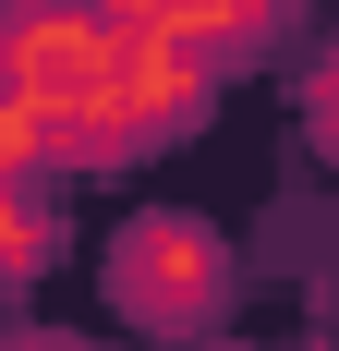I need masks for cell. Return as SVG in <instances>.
Segmentation results:
<instances>
[{"label":"cell","mask_w":339,"mask_h":351,"mask_svg":"<svg viewBox=\"0 0 339 351\" xmlns=\"http://www.w3.org/2000/svg\"><path fill=\"white\" fill-rule=\"evenodd\" d=\"M109 303H121L134 327H170V339L218 327V303H231L218 230H206V218H134V230L109 243Z\"/></svg>","instance_id":"1"},{"label":"cell","mask_w":339,"mask_h":351,"mask_svg":"<svg viewBox=\"0 0 339 351\" xmlns=\"http://www.w3.org/2000/svg\"><path fill=\"white\" fill-rule=\"evenodd\" d=\"M303 109H315V145H327V158H339V49H327V61L303 73Z\"/></svg>","instance_id":"2"},{"label":"cell","mask_w":339,"mask_h":351,"mask_svg":"<svg viewBox=\"0 0 339 351\" xmlns=\"http://www.w3.org/2000/svg\"><path fill=\"white\" fill-rule=\"evenodd\" d=\"M12 267H49V206L12 194Z\"/></svg>","instance_id":"3"},{"label":"cell","mask_w":339,"mask_h":351,"mask_svg":"<svg viewBox=\"0 0 339 351\" xmlns=\"http://www.w3.org/2000/svg\"><path fill=\"white\" fill-rule=\"evenodd\" d=\"M12 351H85V339H73V327H25Z\"/></svg>","instance_id":"4"},{"label":"cell","mask_w":339,"mask_h":351,"mask_svg":"<svg viewBox=\"0 0 339 351\" xmlns=\"http://www.w3.org/2000/svg\"><path fill=\"white\" fill-rule=\"evenodd\" d=\"M36 12H49V0H36Z\"/></svg>","instance_id":"5"},{"label":"cell","mask_w":339,"mask_h":351,"mask_svg":"<svg viewBox=\"0 0 339 351\" xmlns=\"http://www.w3.org/2000/svg\"><path fill=\"white\" fill-rule=\"evenodd\" d=\"M206 351H218V339H206Z\"/></svg>","instance_id":"6"},{"label":"cell","mask_w":339,"mask_h":351,"mask_svg":"<svg viewBox=\"0 0 339 351\" xmlns=\"http://www.w3.org/2000/svg\"><path fill=\"white\" fill-rule=\"evenodd\" d=\"M267 12H279V0H267Z\"/></svg>","instance_id":"7"}]
</instances>
